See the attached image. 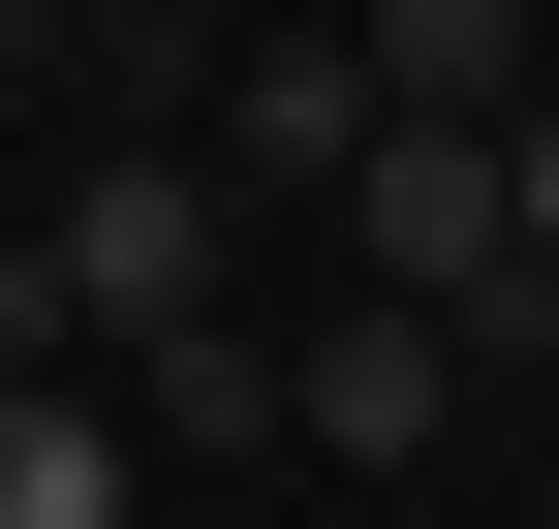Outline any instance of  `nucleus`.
Masks as SVG:
<instances>
[{
    "label": "nucleus",
    "instance_id": "nucleus-10",
    "mask_svg": "<svg viewBox=\"0 0 559 529\" xmlns=\"http://www.w3.org/2000/svg\"><path fill=\"white\" fill-rule=\"evenodd\" d=\"M311 32H373V0H311Z\"/></svg>",
    "mask_w": 559,
    "mask_h": 529
},
{
    "label": "nucleus",
    "instance_id": "nucleus-5",
    "mask_svg": "<svg viewBox=\"0 0 559 529\" xmlns=\"http://www.w3.org/2000/svg\"><path fill=\"white\" fill-rule=\"evenodd\" d=\"M373 94L404 125H528L559 94V0H373Z\"/></svg>",
    "mask_w": 559,
    "mask_h": 529
},
{
    "label": "nucleus",
    "instance_id": "nucleus-11",
    "mask_svg": "<svg viewBox=\"0 0 559 529\" xmlns=\"http://www.w3.org/2000/svg\"><path fill=\"white\" fill-rule=\"evenodd\" d=\"M0 94H32V62H0Z\"/></svg>",
    "mask_w": 559,
    "mask_h": 529
},
{
    "label": "nucleus",
    "instance_id": "nucleus-9",
    "mask_svg": "<svg viewBox=\"0 0 559 529\" xmlns=\"http://www.w3.org/2000/svg\"><path fill=\"white\" fill-rule=\"evenodd\" d=\"M0 62H94V0H0Z\"/></svg>",
    "mask_w": 559,
    "mask_h": 529
},
{
    "label": "nucleus",
    "instance_id": "nucleus-4",
    "mask_svg": "<svg viewBox=\"0 0 559 529\" xmlns=\"http://www.w3.org/2000/svg\"><path fill=\"white\" fill-rule=\"evenodd\" d=\"M373 32H311V0H280V32H218V187H342V156H373Z\"/></svg>",
    "mask_w": 559,
    "mask_h": 529
},
{
    "label": "nucleus",
    "instance_id": "nucleus-1",
    "mask_svg": "<svg viewBox=\"0 0 559 529\" xmlns=\"http://www.w3.org/2000/svg\"><path fill=\"white\" fill-rule=\"evenodd\" d=\"M311 219H342V281H373V311H436L466 374H528V343H559V249H528L498 125H373V156H342Z\"/></svg>",
    "mask_w": 559,
    "mask_h": 529
},
{
    "label": "nucleus",
    "instance_id": "nucleus-3",
    "mask_svg": "<svg viewBox=\"0 0 559 529\" xmlns=\"http://www.w3.org/2000/svg\"><path fill=\"white\" fill-rule=\"evenodd\" d=\"M280 436H311V468H436V436H466V343H436V311H373V281H342L311 343H280Z\"/></svg>",
    "mask_w": 559,
    "mask_h": 529
},
{
    "label": "nucleus",
    "instance_id": "nucleus-2",
    "mask_svg": "<svg viewBox=\"0 0 559 529\" xmlns=\"http://www.w3.org/2000/svg\"><path fill=\"white\" fill-rule=\"evenodd\" d=\"M32 249H62V311H94V374H124V343H187V311L249 281V187H218V156H62Z\"/></svg>",
    "mask_w": 559,
    "mask_h": 529
},
{
    "label": "nucleus",
    "instance_id": "nucleus-7",
    "mask_svg": "<svg viewBox=\"0 0 559 529\" xmlns=\"http://www.w3.org/2000/svg\"><path fill=\"white\" fill-rule=\"evenodd\" d=\"M124 436H156V468H280V343H249V311L124 343Z\"/></svg>",
    "mask_w": 559,
    "mask_h": 529
},
{
    "label": "nucleus",
    "instance_id": "nucleus-6",
    "mask_svg": "<svg viewBox=\"0 0 559 529\" xmlns=\"http://www.w3.org/2000/svg\"><path fill=\"white\" fill-rule=\"evenodd\" d=\"M124 498H156V436L94 374H0V529H124Z\"/></svg>",
    "mask_w": 559,
    "mask_h": 529
},
{
    "label": "nucleus",
    "instance_id": "nucleus-8",
    "mask_svg": "<svg viewBox=\"0 0 559 529\" xmlns=\"http://www.w3.org/2000/svg\"><path fill=\"white\" fill-rule=\"evenodd\" d=\"M498 187H528V249H559V94H528V125H498Z\"/></svg>",
    "mask_w": 559,
    "mask_h": 529
}]
</instances>
